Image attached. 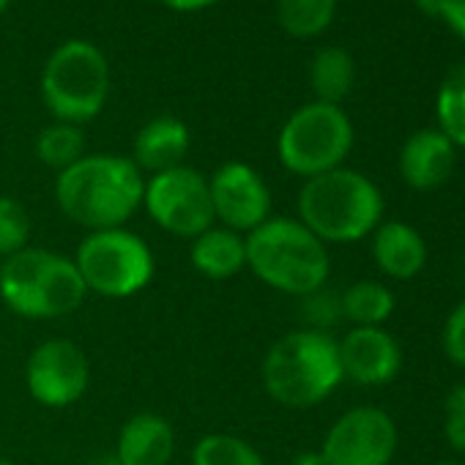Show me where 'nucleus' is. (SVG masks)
<instances>
[{"label":"nucleus","instance_id":"1","mask_svg":"<svg viewBox=\"0 0 465 465\" xmlns=\"http://www.w3.org/2000/svg\"><path fill=\"white\" fill-rule=\"evenodd\" d=\"M143 170L118 153H91L58 173L55 200L66 219L80 227H124L143 205Z\"/></svg>","mask_w":465,"mask_h":465},{"label":"nucleus","instance_id":"19","mask_svg":"<svg viewBox=\"0 0 465 465\" xmlns=\"http://www.w3.org/2000/svg\"><path fill=\"white\" fill-rule=\"evenodd\" d=\"M353 58L342 47H326L312 58L310 66V85L318 96V102L326 104H340L351 88H353Z\"/></svg>","mask_w":465,"mask_h":465},{"label":"nucleus","instance_id":"35","mask_svg":"<svg viewBox=\"0 0 465 465\" xmlns=\"http://www.w3.org/2000/svg\"><path fill=\"white\" fill-rule=\"evenodd\" d=\"M435 465H460V462H446V460H443V462H435Z\"/></svg>","mask_w":465,"mask_h":465},{"label":"nucleus","instance_id":"4","mask_svg":"<svg viewBox=\"0 0 465 465\" xmlns=\"http://www.w3.org/2000/svg\"><path fill=\"white\" fill-rule=\"evenodd\" d=\"M340 345L329 331L302 329L280 337L263 359V386L285 408H312L342 383Z\"/></svg>","mask_w":465,"mask_h":465},{"label":"nucleus","instance_id":"9","mask_svg":"<svg viewBox=\"0 0 465 465\" xmlns=\"http://www.w3.org/2000/svg\"><path fill=\"white\" fill-rule=\"evenodd\" d=\"M143 205L162 230L189 242L216 222L208 178L186 164L151 175L145 181Z\"/></svg>","mask_w":465,"mask_h":465},{"label":"nucleus","instance_id":"30","mask_svg":"<svg viewBox=\"0 0 465 465\" xmlns=\"http://www.w3.org/2000/svg\"><path fill=\"white\" fill-rule=\"evenodd\" d=\"M443 411L446 416H465V381L454 383L443 400Z\"/></svg>","mask_w":465,"mask_h":465},{"label":"nucleus","instance_id":"18","mask_svg":"<svg viewBox=\"0 0 465 465\" xmlns=\"http://www.w3.org/2000/svg\"><path fill=\"white\" fill-rule=\"evenodd\" d=\"M189 261L194 272L208 280H230L247 269V239L236 230L208 227L192 239Z\"/></svg>","mask_w":465,"mask_h":465},{"label":"nucleus","instance_id":"27","mask_svg":"<svg viewBox=\"0 0 465 465\" xmlns=\"http://www.w3.org/2000/svg\"><path fill=\"white\" fill-rule=\"evenodd\" d=\"M416 6L427 17L443 20L465 42V0H416Z\"/></svg>","mask_w":465,"mask_h":465},{"label":"nucleus","instance_id":"32","mask_svg":"<svg viewBox=\"0 0 465 465\" xmlns=\"http://www.w3.org/2000/svg\"><path fill=\"white\" fill-rule=\"evenodd\" d=\"M288 465H326L321 451H299Z\"/></svg>","mask_w":465,"mask_h":465},{"label":"nucleus","instance_id":"24","mask_svg":"<svg viewBox=\"0 0 465 465\" xmlns=\"http://www.w3.org/2000/svg\"><path fill=\"white\" fill-rule=\"evenodd\" d=\"M36 156L42 164L55 167L58 173L72 167L74 162H80L85 156V134L77 124H53L47 129H42V134L36 137Z\"/></svg>","mask_w":465,"mask_h":465},{"label":"nucleus","instance_id":"34","mask_svg":"<svg viewBox=\"0 0 465 465\" xmlns=\"http://www.w3.org/2000/svg\"><path fill=\"white\" fill-rule=\"evenodd\" d=\"M6 6H9V0H0V15L6 12Z\"/></svg>","mask_w":465,"mask_h":465},{"label":"nucleus","instance_id":"22","mask_svg":"<svg viewBox=\"0 0 465 465\" xmlns=\"http://www.w3.org/2000/svg\"><path fill=\"white\" fill-rule=\"evenodd\" d=\"M192 465H266V460L250 440L239 435L211 432L194 443Z\"/></svg>","mask_w":465,"mask_h":465},{"label":"nucleus","instance_id":"26","mask_svg":"<svg viewBox=\"0 0 465 465\" xmlns=\"http://www.w3.org/2000/svg\"><path fill=\"white\" fill-rule=\"evenodd\" d=\"M443 353L449 361L465 370V299L451 310L443 323Z\"/></svg>","mask_w":465,"mask_h":465},{"label":"nucleus","instance_id":"10","mask_svg":"<svg viewBox=\"0 0 465 465\" xmlns=\"http://www.w3.org/2000/svg\"><path fill=\"white\" fill-rule=\"evenodd\" d=\"M326 465H391L397 451V424L375 405L345 411L318 449Z\"/></svg>","mask_w":465,"mask_h":465},{"label":"nucleus","instance_id":"31","mask_svg":"<svg viewBox=\"0 0 465 465\" xmlns=\"http://www.w3.org/2000/svg\"><path fill=\"white\" fill-rule=\"evenodd\" d=\"M162 4L175 9V12H197V9H205V6L216 4V0H162Z\"/></svg>","mask_w":465,"mask_h":465},{"label":"nucleus","instance_id":"20","mask_svg":"<svg viewBox=\"0 0 465 465\" xmlns=\"http://www.w3.org/2000/svg\"><path fill=\"white\" fill-rule=\"evenodd\" d=\"M342 318L353 326H383L394 312V293L375 280H359L340 296Z\"/></svg>","mask_w":465,"mask_h":465},{"label":"nucleus","instance_id":"17","mask_svg":"<svg viewBox=\"0 0 465 465\" xmlns=\"http://www.w3.org/2000/svg\"><path fill=\"white\" fill-rule=\"evenodd\" d=\"M189 151V129L175 115H156L151 118L134 137V156L132 162L148 173H164L183 164Z\"/></svg>","mask_w":465,"mask_h":465},{"label":"nucleus","instance_id":"7","mask_svg":"<svg viewBox=\"0 0 465 465\" xmlns=\"http://www.w3.org/2000/svg\"><path fill=\"white\" fill-rule=\"evenodd\" d=\"M77 272L88 293L104 299H129L153 280L151 247L126 227L94 230L74 255Z\"/></svg>","mask_w":465,"mask_h":465},{"label":"nucleus","instance_id":"13","mask_svg":"<svg viewBox=\"0 0 465 465\" xmlns=\"http://www.w3.org/2000/svg\"><path fill=\"white\" fill-rule=\"evenodd\" d=\"M337 345L342 378L359 386H386L402 370V348L383 326H353Z\"/></svg>","mask_w":465,"mask_h":465},{"label":"nucleus","instance_id":"14","mask_svg":"<svg viewBox=\"0 0 465 465\" xmlns=\"http://www.w3.org/2000/svg\"><path fill=\"white\" fill-rule=\"evenodd\" d=\"M457 164V148L440 129L413 132L400 151V175L416 192L443 186Z\"/></svg>","mask_w":465,"mask_h":465},{"label":"nucleus","instance_id":"15","mask_svg":"<svg viewBox=\"0 0 465 465\" xmlns=\"http://www.w3.org/2000/svg\"><path fill=\"white\" fill-rule=\"evenodd\" d=\"M427 242L424 236L400 219H386L372 232V261L391 280H413L427 266Z\"/></svg>","mask_w":465,"mask_h":465},{"label":"nucleus","instance_id":"29","mask_svg":"<svg viewBox=\"0 0 465 465\" xmlns=\"http://www.w3.org/2000/svg\"><path fill=\"white\" fill-rule=\"evenodd\" d=\"M443 438L454 451L465 454V416H446L443 419Z\"/></svg>","mask_w":465,"mask_h":465},{"label":"nucleus","instance_id":"28","mask_svg":"<svg viewBox=\"0 0 465 465\" xmlns=\"http://www.w3.org/2000/svg\"><path fill=\"white\" fill-rule=\"evenodd\" d=\"M304 299H307V318L315 323L312 326L315 331H326V326H331L337 318H342L340 299H331L323 291H318L312 296H304Z\"/></svg>","mask_w":465,"mask_h":465},{"label":"nucleus","instance_id":"11","mask_svg":"<svg viewBox=\"0 0 465 465\" xmlns=\"http://www.w3.org/2000/svg\"><path fill=\"white\" fill-rule=\"evenodd\" d=\"M31 397L47 408H69L88 391L91 361L72 340H47L34 348L25 364Z\"/></svg>","mask_w":465,"mask_h":465},{"label":"nucleus","instance_id":"33","mask_svg":"<svg viewBox=\"0 0 465 465\" xmlns=\"http://www.w3.org/2000/svg\"><path fill=\"white\" fill-rule=\"evenodd\" d=\"M96 465H124L115 454H104L102 460H96Z\"/></svg>","mask_w":465,"mask_h":465},{"label":"nucleus","instance_id":"25","mask_svg":"<svg viewBox=\"0 0 465 465\" xmlns=\"http://www.w3.org/2000/svg\"><path fill=\"white\" fill-rule=\"evenodd\" d=\"M31 242V213L17 197H0V258L23 252Z\"/></svg>","mask_w":465,"mask_h":465},{"label":"nucleus","instance_id":"36","mask_svg":"<svg viewBox=\"0 0 465 465\" xmlns=\"http://www.w3.org/2000/svg\"><path fill=\"white\" fill-rule=\"evenodd\" d=\"M0 465H15V462H9V460H0Z\"/></svg>","mask_w":465,"mask_h":465},{"label":"nucleus","instance_id":"3","mask_svg":"<svg viewBox=\"0 0 465 465\" xmlns=\"http://www.w3.org/2000/svg\"><path fill=\"white\" fill-rule=\"evenodd\" d=\"M247 269L269 288L304 299L326 288L331 258L329 247L299 219L269 216L247 232Z\"/></svg>","mask_w":465,"mask_h":465},{"label":"nucleus","instance_id":"12","mask_svg":"<svg viewBox=\"0 0 465 465\" xmlns=\"http://www.w3.org/2000/svg\"><path fill=\"white\" fill-rule=\"evenodd\" d=\"M208 189L216 222L242 236L272 216V189L263 175L244 162H224L208 178Z\"/></svg>","mask_w":465,"mask_h":465},{"label":"nucleus","instance_id":"2","mask_svg":"<svg viewBox=\"0 0 465 465\" xmlns=\"http://www.w3.org/2000/svg\"><path fill=\"white\" fill-rule=\"evenodd\" d=\"M383 194L359 170L337 167L307 178L299 192V222L323 244H353L383 222Z\"/></svg>","mask_w":465,"mask_h":465},{"label":"nucleus","instance_id":"16","mask_svg":"<svg viewBox=\"0 0 465 465\" xmlns=\"http://www.w3.org/2000/svg\"><path fill=\"white\" fill-rule=\"evenodd\" d=\"M175 430L159 413H134L118 432L115 457L124 465H170Z\"/></svg>","mask_w":465,"mask_h":465},{"label":"nucleus","instance_id":"23","mask_svg":"<svg viewBox=\"0 0 465 465\" xmlns=\"http://www.w3.org/2000/svg\"><path fill=\"white\" fill-rule=\"evenodd\" d=\"M435 115H438V129L451 140V145L465 148V64L454 66L435 99Z\"/></svg>","mask_w":465,"mask_h":465},{"label":"nucleus","instance_id":"8","mask_svg":"<svg viewBox=\"0 0 465 465\" xmlns=\"http://www.w3.org/2000/svg\"><path fill=\"white\" fill-rule=\"evenodd\" d=\"M353 148V124L340 104L310 102L299 107L282 126L277 153L282 167L296 175L315 178L342 167Z\"/></svg>","mask_w":465,"mask_h":465},{"label":"nucleus","instance_id":"5","mask_svg":"<svg viewBox=\"0 0 465 465\" xmlns=\"http://www.w3.org/2000/svg\"><path fill=\"white\" fill-rule=\"evenodd\" d=\"M88 288L77 263L66 255L25 247L0 266V299L31 321H55L83 307Z\"/></svg>","mask_w":465,"mask_h":465},{"label":"nucleus","instance_id":"21","mask_svg":"<svg viewBox=\"0 0 465 465\" xmlns=\"http://www.w3.org/2000/svg\"><path fill=\"white\" fill-rule=\"evenodd\" d=\"M337 12V0H277V17L288 36L312 39L321 36Z\"/></svg>","mask_w":465,"mask_h":465},{"label":"nucleus","instance_id":"6","mask_svg":"<svg viewBox=\"0 0 465 465\" xmlns=\"http://www.w3.org/2000/svg\"><path fill=\"white\" fill-rule=\"evenodd\" d=\"M42 96L47 110L64 124L96 118L110 96V64L104 53L88 42L61 45L45 66Z\"/></svg>","mask_w":465,"mask_h":465}]
</instances>
